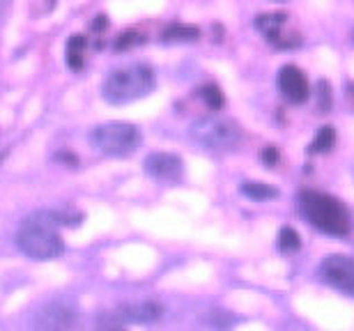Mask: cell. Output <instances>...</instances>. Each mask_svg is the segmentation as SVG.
Returning <instances> with one entry per match:
<instances>
[{"label": "cell", "mask_w": 354, "mask_h": 331, "mask_svg": "<svg viewBox=\"0 0 354 331\" xmlns=\"http://www.w3.org/2000/svg\"><path fill=\"white\" fill-rule=\"evenodd\" d=\"M62 216L55 212H35L28 219H24L17 232V246L21 253L32 260H55L65 251V242L60 237V225L67 221H60Z\"/></svg>", "instance_id": "cell-1"}, {"label": "cell", "mask_w": 354, "mask_h": 331, "mask_svg": "<svg viewBox=\"0 0 354 331\" xmlns=\"http://www.w3.org/2000/svg\"><path fill=\"white\" fill-rule=\"evenodd\" d=\"M297 207L299 214L306 219L313 228L334 237H345L352 232V214L336 196L322 193V191H299L297 196Z\"/></svg>", "instance_id": "cell-2"}, {"label": "cell", "mask_w": 354, "mask_h": 331, "mask_svg": "<svg viewBox=\"0 0 354 331\" xmlns=\"http://www.w3.org/2000/svg\"><path fill=\"white\" fill-rule=\"evenodd\" d=\"M157 86V76H154L152 67L147 65H127L106 76L102 95L109 104L122 106V104H131L136 100L147 97Z\"/></svg>", "instance_id": "cell-3"}, {"label": "cell", "mask_w": 354, "mask_h": 331, "mask_svg": "<svg viewBox=\"0 0 354 331\" xmlns=\"http://www.w3.org/2000/svg\"><path fill=\"white\" fill-rule=\"evenodd\" d=\"M138 126L129 122H104L90 131V143L106 157H129L140 147Z\"/></svg>", "instance_id": "cell-4"}, {"label": "cell", "mask_w": 354, "mask_h": 331, "mask_svg": "<svg viewBox=\"0 0 354 331\" xmlns=\"http://www.w3.org/2000/svg\"><path fill=\"white\" fill-rule=\"evenodd\" d=\"M189 136L196 145L209 152H225L239 145L242 140V129L225 117H201L191 124Z\"/></svg>", "instance_id": "cell-5"}, {"label": "cell", "mask_w": 354, "mask_h": 331, "mask_svg": "<svg viewBox=\"0 0 354 331\" xmlns=\"http://www.w3.org/2000/svg\"><path fill=\"white\" fill-rule=\"evenodd\" d=\"M320 278L327 285L336 287L345 294L354 297V258L352 256H327L320 263Z\"/></svg>", "instance_id": "cell-6"}, {"label": "cell", "mask_w": 354, "mask_h": 331, "mask_svg": "<svg viewBox=\"0 0 354 331\" xmlns=\"http://www.w3.org/2000/svg\"><path fill=\"white\" fill-rule=\"evenodd\" d=\"M109 325H150V322L161 320L164 308L154 301H136V304H124L118 311L109 313Z\"/></svg>", "instance_id": "cell-7"}, {"label": "cell", "mask_w": 354, "mask_h": 331, "mask_svg": "<svg viewBox=\"0 0 354 331\" xmlns=\"http://www.w3.org/2000/svg\"><path fill=\"white\" fill-rule=\"evenodd\" d=\"M279 90H281L283 97H286L290 104H304V102L308 100V95H310L306 76H304L301 69L295 67V65L281 67V72H279Z\"/></svg>", "instance_id": "cell-8"}, {"label": "cell", "mask_w": 354, "mask_h": 331, "mask_svg": "<svg viewBox=\"0 0 354 331\" xmlns=\"http://www.w3.org/2000/svg\"><path fill=\"white\" fill-rule=\"evenodd\" d=\"M145 171L159 182H177L184 173V164L177 154L154 152L145 159Z\"/></svg>", "instance_id": "cell-9"}, {"label": "cell", "mask_w": 354, "mask_h": 331, "mask_svg": "<svg viewBox=\"0 0 354 331\" xmlns=\"http://www.w3.org/2000/svg\"><path fill=\"white\" fill-rule=\"evenodd\" d=\"M76 320V313L72 306L62 304V301H53L46 308H41L35 320L37 329H67L72 327Z\"/></svg>", "instance_id": "cell-10"}, {"label": "cell", "mask_w": 354, "mask_h": 331, "mask_svg": "<svg viewBox=\"0 0 354 331\" xmlns=\"http://www.w3.org/2000/svg\"><path fill=\"white\" fill-rule=\"evenodd\" d=\"M288 23V14H260L256 19V28L260 32L265 35L267 41H272V44L281 46V48H290V44L286 39H283V28Z\"/></svg>", "instance_id": "cell-11"}, {"label": "cell", "mask_w": 354, "mask_h": 331, "mask_svg": "<svg viewBox=\"0 0 354 331\" xmlns=\"http://www.w3.org/2000/svg\"><path fill=\"white\" fill-rule=\"evenodd\" d=\"M336 143V131H334V126H320L315 133V138L310 140V145H308V152L310 154H322V152H329L331 147H334Z\"/></svg>", "instance_id": "cell-12"}, {"label": "cell", "mask_w": 354, "mask_h": 331, "mask_svg": "<svg viewBox=\"0 0 354 331\" xmlns=\"http://www.w3.org/2000/svg\"><path fill=\"white\" fill-rule=\"evenodd\" d=\"M83 62H86V37L74 35L67 44V65L72 69H81Z\"/></svg>", "instance_id": "cell-13"}, {"label": "cell", "mask_w": 354, "mask_h": 331, "mask_svg": "<svg viewBox=\"0 0 354 331\" xmlns=\"http://www.w3.org/2000/svg\"><path fill=\"white\" fill-rule=\"evenodd\" d=\"M198 28L194 26H184V23H171L164 30V39L166 41H194L198 39Z\"/></svg>", "instance_id": "cell-14"}, {"label": "cell", "mask_w": 354, "mask_h": 331, "mask_svg": "<svg viewBox=\"0 0 354 331\" xmlns=\"http://www.w3.org/2000/svg\"><path fill=\"white\" fill-rule=\"evenodd\" d=\"M242 193L249 196L251 200H269V198H276L279 191H276L274 187L269 185H263V182H244L242 185Z\"/></svg>", "instance_id": "cell-15"}, {"label": "cell", "mask_w": 354, "mask_h": 331, "mask_svg": "<svg viewBox=\"0 0 354 331\" xmlns=\"http://www.w3.org/2000/svg\"><path fill=\"white\" fill-rule=\"evenodd\" d=\"M279 249L283 253H295V251H299L301 249V237H299V232H297L295 228H281L279 232Z\"/></svg>", "instance_id": "cell-16"}, {"label": "cell", "mask_w": 354, "mask_h": 331, "mask_svg": "<svg viewBox=\"0 0 354 331\" xmlns=\"http://www.w3.org/2000/svg\"><path fill=\"white\" fill-rule=\"evenodd\" d=\"M201 97L205 100V104H207V108L212 111H218L223 106V95H221V90H218L216 86H203L201 88Z\"/></svg>", "instance_id": "cell-17"}, {"label": "cell", "mask_w": 354, "mask_h": 331, "mask_svg": "<svg viewBox=\"0 0 354 331\" xmlns=\"http://www.w3.org/2000/svg\"><path fill=\"white\" fill-rule=\"evenodd\" d=\"M317 100H320V111H329L331 106V90H329V83L327 81H320L317 83Z\"/></svg>", "instance_id": "cell-18"}, {"label": "cell", "mask_w": 354, "mask_h": 331, "mask_svg": "<svg viewBox=\"0 0 354 331\" xmlns=\"http://www.w3.org/2000/svg\"><path fill=\"white\" fill-rule=\"evenodd\" d=\"M263 161L267 166H274L276 161H279V152H276V147H267V150L263 152Z\"/></svg>", "instance_id": "cell-19"}]
</instances>
